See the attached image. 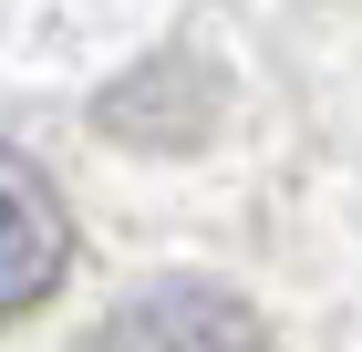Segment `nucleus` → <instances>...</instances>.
Wrapping results in <instances>:
<instances>
[{
  "label": "nucleus",
  "mask_w": 362,
  "mask_h": 352,
  "mask_svg": "<svg viewBox=\"0 0 362 352\" xmlns=\"http://www.w3.org/2000/svg\"><path fill=\"white\" fill-rule=\"evenodd\" d=\"M62 259H73V217H62L52 176L0 145V311H31L62 280Z\"/></svg>",
  "instance_id": "1"
},
{
  "label": "nucleus",
  "mask_w": 362,
  "mask_h": 352,
  "mask_svg": "<svg viewBox=\"0 0 362 352\" xmlns=\"http://www.w3.org/2000/svg\"><path fill=\"white\" fill-rule=\"evenodd\" d=\"M83 352H259V322L228 290H207V280H176V290L124 300Z\"/></svg>",
  "instance_id": "2"
}]
</instances>
